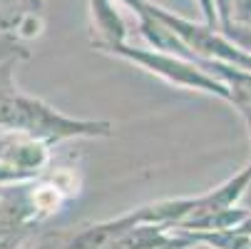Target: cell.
<instances>
[{"mask_svg": "<svg viewBox=\"0 0 251 249\" xmlns=\"http://www.w3.org/2000/svg\"><path fill=\"white\" fill-rule=\"evenodd\" d=\"M35 204H38L40 209H55L57 207V192L52 187H40L38 192H35Z\"/></svg>", "mask_w": 251, "mask_h": 249, "instance_id": "cell-4", "label": "cell"}, {"mask_svg": "<svg viewBox=\"0 0 251 249\" xmlns=\"http://www.w3.org/2000/svg\"><path fill=\"white\" fill-rule=\"evenodd\" d=\"M15 50H18L15 40H10L8 35H0V62H3L5 57H10V55H15Z\"/></svg>", "mask_w": 251, "mask_h": 249, "instance_id": "cell-6", "label": "cell"}, {"mask_svg": "<svg viewBox=\"0 0 251 249\" xmlns=\"http://www.w3.org/2000/svg\"><path fill=\"white\" fill-rule=\"evenodd\" d=\"M224 35L229 40H234L244 53H249L251 55V23H229V25H224Z\"/></svg>", "mask_w": 251, "mask_h": 249, "instance_id": "cell-3", "label": "cell"}, {"mask_svg": "<svg viewBox=\"0 0 251 249\" xmlns=\"http://www.w3.org/2000/svg\"><path fill=\"white\" fill-rule=\"evenodd\" d=\"M104 48L150 67L152 73H159V75H164L167 80H172L176 85H192V87H199V90H206V92H217V95L231 100V90L226 87V83H217L214 78H206L204 73H199V67H192V65L182 62L174 55H167V53H159V50L157 53H152V50H132V48H125L122 43L104 45Z\"/></svg>", "mask_w": 251, "mask_h": 249, "instance_id": "cell-2", "label": "cell"}, {"mask_svg": "<svg viewBox=\"0 0 251 249\" xmlns=\"http://www.w3.org/2000/svg\"><path fill=\"white\" fill-rule=\"evenodd\" d=\"M239 110H241V115L246 117V122H249V130H251V105H241Z\"/></svg>", "mask_w": 251, "mask_h": 249, "instance_id": "cell-7", "label": "cell"}, {"mask_svg": "<svg viewBox=\"0 0 251 249\" xmlns=\"http://www.w3.org/2000/svg\"><path fill=\"white\" fill-rule=\"evenodd\" d=\"M5 95H15V87L10 83V70L8 65H0V97H5Z\"/></svg>", "mask_w": 251, "mask_h": 249, "instance_id": "cell-5", "label": "cell"}, {"mask_svg": "<svg viewBox=\"0 0 251 249\" xmlns=\"http://www.w3.org/2000/svg\"><path fill=\"white\" fill-rule=\"evenodd\" d=\"M0 125L3 127H15V130H27V132H45V135H77V132H97V125H80L73 120H65L55 110L45 105L18 97V95H5L0 97Z\"/></svg>", "mask_w": 251, "mask_h": 249, "instance_id": "cell-1", "label": "cell"}]
</instances>
